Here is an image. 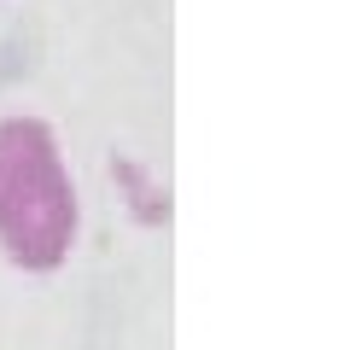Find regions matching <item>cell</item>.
I'll use <instances>...</instances> for the list:
<instances>
[{
	"label": "cell",
	"mask_w": 350,
	"mask_h": 350,
	"mask_svg": "<svg viewBox=\"0 0 350 350\" xmlns=\"http://www.w3.org/2000/svg\"><path fill=\"white\" fill-rule=\"evenodd\" d=\"M82 228L76 181L47 117H0V257L24 275L64 269Z\"/></svg>",
	"instance_id": "cell-1"
}]
</instances>
